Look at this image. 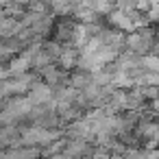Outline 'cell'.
I'll return each mask as SVG.
<instances>
[{"instance_id": "1", "label": "cell", "mask_w": 159, "mask_h": 159, "mask_svg": "<svg viewBox=\"0 0 159 159\" xmlns=\"http://www.w3.org/2000/svg\"><path fill=\"white\" fill-rule=\"evenodd\" d=\"M26 100L31 102V107H44L52 100V87H48L44 81H33V85L29 87Z\"/></svg>"}, {"instance_id": "2", "label": "cell", "mask_w": 159, "mask_h": 159, "mask_svg": "<svg viewBox=\"0 0 159 159\" xmlns=\"http://www.w3.org/2000/svg\"><path fill=\"white\" fill-rule=\"evenodd\" d=\"M107 20H109V24H111L116 31H120V33H135L133 22H131L129 16L122 13V11H116V9H113V11L107 16Z\"/></svg>"}, {"instance_id": "3", "label": "cell", "mask_w": 159, "mask_h": 159, "mask_svg": "<svg viewBox=\"0 0 159 159\" xmlns=\"http://www.w3.org/2000/svg\"><path fill=\"white\" fill-rule=\"evenodd\" d=\"M20 31H24V26H22L16 18H5V20H0V42L13 39Z\"/></svg>"}, {"instance_id": "4", "label": "cell", "mask_w": 159, "mask_h": 159, "mask_svg": "<svg viewBox=\"0 0 159 159\" xmlns=\"http://www.w3.org/2000/svg\"><path fill=\"white\" fill-rule=\"evenodd\" d=\"M29 68H31V59L26 55H20V57H16V59L9 61L7 72H9V76H22V74L29 72Z\"/></svg>"}, {"instance_id": "5", "label": "cell", "mask_w": 159, "mask_h": 159, "mask_svg": "<svg viewBox=\"0 0 159 159\" xmlns=\"http://www.w3.org/2000/svg\"><path fill=\"white\" fill-rule=\"evenodd\" d=\"M76 59H79V50L76 48H72V46H66L63 50H61V55H59V66H61V70H72V68H76Z\"/></svg>"}, {"instance_id": "6", "label": "cell", "mask_w": 159, "mask_h": 159, "mask_svg": "<svg viewBox=\"0 0 159 159\" xmlns=\"http://www.w3.org/2000/svg\"><path fill=\"white\" fill-rule=\"evenodd\" d=\"M72 18H74V22L85 24V26H92V24H98V22H100V18H98L92 9H85V7L76 9V11L72 13Z\"/></svg>"}, {"instance_id": "7", "label": "cell", "mask_w": 159, "mask_h": 159, "mask_svg": "<svg viewBox=\"0 0 159 159\" xmlns=\"http://www.w3.org/2000/svg\"><path fill=\"white\" fill-rule=\"evenodd\" d=\"M92 83V74H85V72H74V74H70L68 76V85L72 87V89H76V92H81L85 85H89Z\"/></svg>"}, {"instance_id": "8", "label": "cell", "mask_w": 159, "mask_h": 159, "mask_svg": "<svg viewBox=\"0 0 159 159\" xmlns=\"http://www.w3.org/2000/svg\"><path fill=\"white\" fill-rule=\"evenodd\" d=\"M139 68H142L144 72H159V57L152 55V52L139 57Z\"/></svg>"}, {"instance_id": "9", "label": "cell", "mask_w": 159, "mask_h": 159, "mask_svg": "<svg viewBox=\"0 0 159 159\" xmlns=\"http://www.w3.org/2000/svg\"><path fill=\"white\" fill-rule=\"evenodd\" d=\"M96 16H109L113 11V0H96V2H92L89 7Z\"/></svg>"}, {"instance_id": "10", "label": "cell", "mask_w": 159, "mask_h": 159, "mask_svg": "<svg viewBox=\"0 0 159 159\" xmlns=\"http://www.w3.org/2000/svg\"><path fill=\"white\" fill-rule=\"evenodd\" d=\"M42 50L52 59V61H57L59 59V55H61V50H63V46L59 44V42H55V39H50V42H46V44H42Z\"/></svg>"}, {"instance_id": "11", "label": "cell", "mask_w": 159, "mask_h": 159, "mask_svg": "<svg viewBox=\"0 0 159 159\" xmlns=\"http://www.w3.org/2000/svg\"><path fill=\"white\" fill-rule=\"evenodd\" d=\"M55 61L44 52V50H39L33 59H31V68H35V70H42V68H46V66H52Z\"/></svg>"}, {"instance_id": "12", "label": "cell", "mask_w": 159, "mask_h": 159, "mask_svg": "<svg viewBox=\"0 0 159 159\" xmlns=\"http://www.w3.org/2000/svg\"><path fill=\"white\" fill-rule=\"evenodd\" d=\"M122 159H148V155H146V150H144V148L129 146V148L122 152Z\"/></svg>"}, {"instance_id": "13", "label": "cell", "mask_w": 159, "mask_h": 159, "mask_svg": "<svg viewBox=\"0 0 159 159\" xmlns=\"http://www.w3.org/2000/svg\"><path fill=\"white\" fill-rule=\"evenodd\" d=\"M139 94H142V98L155 100V98L159 96V89H157V87H152V85H146V87H139Z\"/></svg>"}, {"instance_id": "14", "label": "cell", "mask_w": 159, "mask_h": 159, "mask_svg": "<svg viewBox=\"0 0 159 159\" xmlns=\"http://www.w3.org/2000/svg\"><path fill=\"white\" fill-rule=\"evenodd\" d=\"M150 111H152V113H159V96H157L155 100H150Z\"/></svg>"}, {"instance_id": "15", "label": "cell", "mask_w": 159, "mask_h": 159, "mask_svg": "<svg viewBox=\"0 0 159 159\" xmlns=\"http://www.w3.org/2000/svg\"><path fill=\"white\" fill-rule=\"evenodd\" d=\"M5 79H9V72H7V68H2V66H0V83H2Z\"/></svg>"}, {"instance_id": "16", "label": "cell", "mask_w": 159, "mask_h": 159, "mask_svg": "<svg viewBox=\"0 0 159 159\" xmlns=\"http://www.w3.org/2000/svg\"><path fill=\"white\" fill-rule=\"evenodd\" d=\"M150 52H152V55H157V57H159V42H155V44H152V50H150Z\"/></svg>"}, {"instance_id": "17", "label": "cell", "mask_w": 159, "mask_h": 159, "mask_svg": "<svg viewBox=\"0 0 159 159\" xmlns=\"http://www.w3.org/2000/svg\"><path fill=\"white\" fill-rule=\"evenodd\" d=\"M5 148H7V144L2 142V137H0V150H5Z\"/></svg>"}, {"instance_id": "18", "label": "cell", "mask_w": 159, "mask_h": 159, "mask_svg": "<svg viewBox=\"0 0 159 159\" xmlns=\"http://www.w3.org/2000/svg\"><path fill=\"white\" fill-rule=\"evenodd\" d=\"M5 109V100H0V111H2Z\"/></svg>"}]
</instances>
